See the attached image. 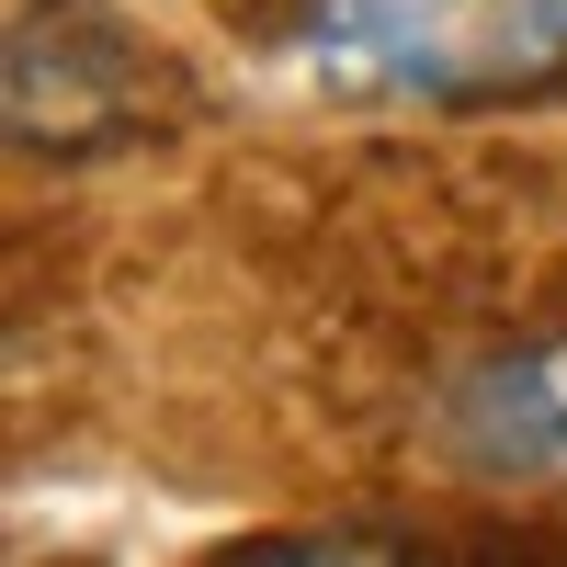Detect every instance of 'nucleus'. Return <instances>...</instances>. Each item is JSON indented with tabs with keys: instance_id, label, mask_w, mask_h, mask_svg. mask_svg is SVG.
<instances>
[{
	"instance_id": "1",
	"label": "nucleus",
	"mask_w": 567,
	"mask_h": 567,
	"mask_svg": "<svg viewBox=\"0 0 567 567\" xmlns=\"http://www.w3.org/2000/svg\"><path fill=\"white\" fill-rule=\"evenodd\" d=\"M284 58L329 103H523L567 80V0H307Z\"/></svg>"
},
{
	"instance_id": "2",
	"label": "nucleus",
	"mask_w": 567,
	"mask_h": 567,
	"mask_svg": "<svg viewBox=\"0 0 567 567\" xmlns=\"http://www.w3.org/2000/svg\"><path fill=\"white\" fill-rule=\"evenodd\" d=\"M432 443L477 488H545L567 477V341H511L443 374Z\"/></svg>"
},
{
	"instance_id": "3",
	"label": "nucleus",
	"mask_w": 567,
	"mask_h": 567,
	"mask_svg": "<svg viewBox=\"0 0 567 567\" xmlns=\"http://www.w3.org/2000/svg\"><path fill=\"white\" fill-rule=\"evenodd\" d=\"M136 125H148V58L103 12H23V34H12V136L23 148L80 159Z\"/></svg>"
}]
</instances>
